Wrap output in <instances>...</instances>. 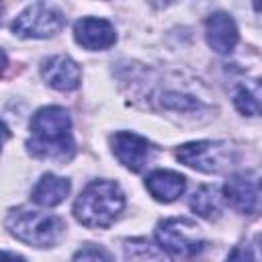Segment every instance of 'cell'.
<instances>
[{
  "instance_id": "cell-1",
  "label": "cell",
  "mask_w": 262,
  "mask_h": 262,
  "mask_svg": "<svg viewBox=\"0 0 262 262\" xmlns=\"http://www.w3.org/2000/svg\"><path fill=\"white\" fill-rule=\"evenodd\" d=\"M31 156L51 162H68L74 158L76 143L72 137L70 113L61 106H43L31 119V139L27 141Z\"/></svg>"
},
{
  "instance_id": "cell-2",
  "label": "cell",
  "mask_w": 262,
  "mask_h": 262,
  "mask_svg": "<svg viewBox=\"0 0 262 262\" xmlns=\"http://www.w3.org/2000/svg\"><path fill=\"white\" fill-rule=\"evenodd\" d=\"M125 209V194L113 180H92L74 203V217L84 227L104 229Z\"/></svg>"
},
{
  "instance_id": "cell-3",
  "label": "cell",
  "mask_w": 262,
  "mask_h": 262,
  "mask_svg": "<svg viewBox=\"0 0 262 262\" xmlns=\"http://www.w3.org/2000/svg\"><path fill=\"white\" fill-rule=\"evenodd\" d=\"M4 225L10 231V235L20 239L23 244L37 246V248L55 246L66 231V223L59 217L43 213L39 209H31V207L10 209Z\"/></svg>"
},
{
  "instance_id": "cell-4",
  "label": "cell",
  "mask_w": 262,
  "mask_h": 262,
  "mask_svg": "<svg viewBox=\"0 0 262 262\" xmlns=\"http://www.w3.org/2000/svg\"><path fill=\"white\" fill-rule=\"evenodd\" d=\"M176 160L205 174H221L235 166V147L227 141H188L176 149Z\"/></svg>"
},
{
  "instance_id": "cell-5",
  "label": "cell",
  "mask_w": 262,
  "mask_h": 262,
  "mask_svg": "<svg viewBox=\"0 0 262 262\" xmlns=\"http://www.w3.org/2000/svg\"><path fill=\"white\" fill-rule=\"evenodd\" d=\"M156 239L162 252L178 258H194L207 246L201 227L188 217H170L160 221L156 227Z\"/></svg>"
},
{
  "instance_id": "cell-6",
  "label": "cell",
  "mask_w": 262,
  "mask_h": 262,
  "mask_svg": "<svg viewBox=\"0 0 262 262\" xmlns=\"http://www.w3.org/2000/svg\"><path fill=\"white\" fill-rule=\"evenodd\" d=\"M63 25L66 16L59 8L45 2H35L12 20V33L20 39H47L59 33Z\"/></svg>"
},
{
  "instance_id": "cell-7",
  "label": "cell",
  "mask_w": 262,
  "mask_h": 262,
  "mask_svg": "<svg viewBox=\"0 0 262 262\" xmlns=\"http://www.w3.org/2000/svg\"><path fill=\"white\" fill-rule=\"evenodd\" d=\"M223 201L231 209L244 215H254L260 207V184H258V174L252 170L231 174L227 182L223 184Z\"/></svg>"
},
{
  "instance_id": "cell-8",
  "label": "cell",
  "mask_w": 262,
  "mask_h": 262,
  "mask_svg": "<svg viewBox=\"0 0 262 262\" xmlns=\"http://www.w3.org/2000/svg\"><path fill=\"white\" fill-rule=\"evenodd\" d=\"M111 149L115 158L131 172H143L154 158V145L145 137L131 131H117L111 137Z\"/></svg>"
},
{
  "instance_id": "cell-9",
  "label": "cell",
  "mask_w": 262,
  "mask_h": 262,
  "mask_svg": "<svg viewBox=\"0 0 262 262\" xmlns=\"http://www.w3.org/2000/svg\"><path fill=\"white\" fill-rule=\"evenodd\" d=\"M41 76L51 88H55L59 92L76 90L82 80V72H80L78 63L70 55H63V53L45 57L41 61Z\"/></svg>"
},
{
  "instance_id": "cell-10",
  "label": "cell",
  "mask_w": 262,
  "mask_h": 262,
  "mask_svg": "<svg viewBox=\"0 0 262 262\" xmlns=\"http://www.w3.org/2000/svg\"><path fill=\"white\" fill-rule=\"evenodd\" d=\"M74 39L90 51H102L117 43V31L106 18L86 16L74 25Z\"/></svg>"
},
{
  "instance_id": "cell-11",
  "label": "cell",
  "mask_w": 262,
  "mask_h": 262,
  "mask_svg": "<svg viewBox=\"0 0 262 262\" xmlns=\"http://www.w3.org/2000/svg\"><path fill=\"white\" fill-rule=\"evenodd\" d=\"M205 35L209 47L221 55L231 53L239 39L235 20L227 12H213L205 23Z\"/></svg>"
},
{
  "instance_id": "cell-12",
  "label": "cell",
  "mask_w": 262,
  "mask_h": 262,
  "mask_svg": "<svg viewBox=\"0 0 262 262\" xmlns=\"http://www.w3.org/2000/svg\"><path fill=\"white\" fill-rule=\"evenodd\" d=\"M145 188L158 203H172L184 192L186 178L174 170H156L145 178Z\"/></svg>"
},
{
  "instance_id": "cell-13",
  "label": "cell",
  "mask_w": 262,
  "mask_h": 262,
  "mask_svg": "<svg viewBox=\"0 0 262 262\" xmlns=\"http://www.w3.org/2000/svg\"><path fill=\"white\" fill-rule=\"evenodd\" d=\"M70 188H72V184H70L68 178L47 172V174H43V176L37 180V184L33 186L31 199H33L37 205H41V207H57V205L63 203L66 196L70 194Z\"/></svg>"
},
{
  "instance_id": "cell-14",
  "label": "cell",
  "mask_w": 262,
  "mask_h": 262,
  "mask_svg": "<svg viewBox=\"0 0 262 262\" xmlns=\"http://www.w3.org/2000/svg\"><path fill=\"white\" fill-rule=\"evenodd\" d=\"M190 209L203 219H217L223 211V194L217 186L205 184L190 196Z\"/></svg>"
},
{
  "instance_id": "cell-15",
  "label": "cell",
  "mask_w": 262,
  "mask_h": 262,
  "mask_svg": "<svg viewBox=\"0 0 262 262\" xmlns=\"http://www.w3.org/2000/svg\"><path fill=\"white\" fill-rule=\"evenodd\" d=\"M233 102L242 115L258 117V113H260V84H258V80L242 82L233 90Z\"/></svg>"
},
{
  "instance_id": "cell-16",
  "label": "cell",
  "mask_w": 262,
  "mask_h": 262,
  "mask_svg": "<svg viewBox=\"0 0 262 262\" xmlns=\"http://www.w3.org/2000/svg\"><path fill=\"white\" fill-rule=\"evenodd\" d=\"M125 254L131 262H145V260H151V262H168V258L162 256V252L154 250L151 244L143 242V239H133V242H127L125 244Z\"/></svg>"
},
{
  "instance_id": "cell-17",
  "label": "cell",
  "mask_w": 262,
  "mask_h": 262,
  "mask_svg": "<svg viewBox=\"0 0 262 262\" xmlns=\"http://www.w3.org/2000/svg\"><path fill=\"white\" fill-rule=\"evenodd\" d=\"M72 262H113V256H111L104 248L88 244V246H82V248L74 254Z\"/></svg>"
},
{
  "instance_id": "cell-18",
  "label": "cell",
  "mask_w": 262,
  "mask_h": 262,
  "mask_svg": "<svg viewBox=\"0 0 262 262\" xmlns=\"http://www.w3.org/2000/svg\"><path fill=\"white\" fill-rule=\"evenodd\" d=\"M225 262H258V260H256V256H254V252H252L250 246H235L229 252V256H227Z\"/></svg>"
},
{
  "instance_id": "cell-19",
  "label": "cell",
  "mask_w": 262,
  "mask_h": 262,
  "mask_svg": "<svg viewBox=\"0 0 262 262\" xmlns=\"http://www.w3.org/2000/svg\"><path fill=\"white\" fill-rule=\"evenodd\" d=\"M0 262H27L23 256H18V254H14V252H4V250H0Z\"/></svg>"
},
{
  "instance_id": "cell-20",
  "label": "cell",
  "mask_w": 262,
  "mask_h": 262,
  "mask_svg": "<svg viewBox=\"0 0 262 262\" xmlns=\"http://www.w3.org/2000/svg\"><path fill=\"white\" fill-rule=\"evenodd\" d=\"M8 135H10V133H8V127H6V125H4L2 121H0V149H2L4 141L8 139Z\"/></svg>"
},
{
  "instance_id": "cell-21",
  "label": "cell",
  "mask_w": 262,
  "mask_h": 262,
  "mask_svg": "<svg viewBox=\"0 0 262 262\" xmlns=\"http://www.w3.org/2000/svg\"><path fill=\"white\" fill-rule=\"evenodd\" d=\"M6 66H8V59H6V53L0 49V76L4 74V70H6Z\"/></svg>"
},
{
  "instance_id": "cell-22",
  "label": "cell",
  "mask_w": 262,
  "mask_h": 262,
  "mask_svg": "<svg viewBox=\"0 0 262 262\" xmlns=\"http://www.w3.org/2000/svg\"><path fill=\"white\" fill-rule=\"evenodd\" d=\"M0 14H2V6H0ZM0 18H2V16H0Z\"/></svg>"
}]
</instances>
